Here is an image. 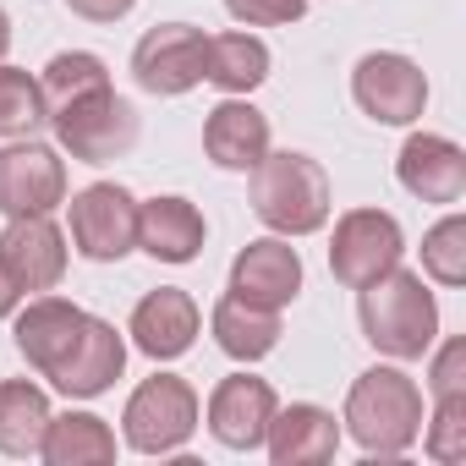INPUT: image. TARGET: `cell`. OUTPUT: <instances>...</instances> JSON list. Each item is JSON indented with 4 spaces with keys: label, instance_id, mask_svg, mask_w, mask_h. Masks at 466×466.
<instances>
[{
    "label": "cell",
    "instance_id": "cell-1",
    "mask_svg": "<svg viewBox=\"0 0 466 466\" xmlns=\"http://www.w3.org/2000/svg\"><path fill=\"white\" fill-rule=\"evenodd\" d=\"M357 313H362V335H368L384 357H395V362L422 357V351L433 346V335H439L433 291L422 286V275H411V269H400V264L362 286V308H357Z\"/></svg>",
    "mask_w": 466,
    "mask_h": 466
},
{
    "label": "cell",
    "instance_id": "cell-2",
    "mask_svg": "<svg viewBox=\"0 0 466 466\" xmlns=\"http://www.w3.org/2000/svg\"><path fill=\"white\" fill-rule=\"evenodd\" d=\"M346 428L373 455H400L422 433V390L400 368H368L346 395Z\"/></svg>",
    "mask_w": 466,
    "mask_h": 466
},
{
    "label": "cell",
    "instance_id": "cell-3",
    "mask_svg": "<svg viewBox=\"0 0 466 466\" xmlns=\"http://www.w3.org/2000/svg\"><path fill=\"white\" fill-rule=\"evenodd\" d=\"M253 214L280 237H308L329 219V176L308 154H264L253 165Z\"/></svg>",
    "mask_w": 466,
    "mask_h": 466
},
{
    "label": "cell",
    "instance_id": "cell-4",
    "mask_svg": "<svg viewBox=\"0 0 466 466\" xmlns=\"http://www.w3.org/2000/svg\"><path fill=\"white\" fill-rule=\"evenodd\" d=\"M50 127H56L61 148H66L72 159H83V165L121 159V154H132V143H137V110H132L110 83L94 88V94H83V99H72L66 110H56Z\"/></svg>",
    "mask_w": 466,
    "mask_h": 466
},
{
    "label": "cell",
    "instance_id": "cell-5",
    "mask_svg": "<svg viewBox=\"0 0 466 466\" xmlns=\"http://www.w3.org/2000/svg\"><path fill=\"white\" fill-rule=\"evenodd\" d=\"M121 422H127V444H132L137 455H170V450H181V444L192 439V428H198V395H192L187 379L154 373V379H143V384L132 390Z\"/></svg>",
    "mask_w": 466,
    "mask_h": 466
},
{
    "label": "cell",
    "instance_id": "cell-6",
    "mask_svg": "<svg viewBox=\"0 0 466 466\" xmlns=\"http://www.w3.org/2000/svg\"><path fill=\"white\" fill-rule=\"evenodd\" d=\"M72 242L94 264H116L137 248V198L116 181H94L72 198Z\"/></svg>",
    "mask_w": 466,
    "mask_h": 466
},
{
    "label": "cell",
    "instance_id": "cell-7",
    "mask_svg": "<svg viewBox=\"0 0 466 466\" xmlns=\"http://www.w3.org/2000/svg\"><path fill=\"white\" fill-rule=\"evenodd\" d=\"M400 264V225L384 208H351L335 225V248H329V269L346 291H362L368 280H379L384 269Z\"/></svg>",
    "mask_w": 466,
    "mask_h": 466
},
{
    "label": "cell",
    "instance_id": "cell-8",
    "mask_svg": "<svg viewBox=\"0 0 466 466\" xmlns=\"http://www.w3.org/2000/svg\"><path fill=\"white\" fill-rule=\"evenodd\" d=\"M203 61H208V39H203L198 28H187V23H159V28H148V34L137 39V50H132V77H137L143 94L170 99V94H187V88L203 83Z\"/></svg>",
    "mask_w": 466,
    "mask_h": 466
},
{
    "label": "cell",
    "instance_id": "cell-9",
    "mask_svg": "<svg viewBox=\"0 0 466 466\" xmlns=\"http://www.w3.org/2000/svg\"><path fill=\"white\" fill-rule=\"evenodd\" d=\"M351 94H357V105H362L373 121L406 127V121H417L422 105H428V77L417 72V61L379 50V56H362V61H357Z\"/></svg>",
    "mask_w": 466,
    "mask_h": 466
},
{
    "label": "cell",
    "instance_id": "cell-10",
    "mask_svg": "<svg viewBox=\"0 0 466 466\" xmlns=\"http://www.w3.org/2000/svg\"><path fill=\"white\" fill-rule=\"evenodd\" d=\"M66 198V165L45 143H12L0 148V214H50Z\"/></svg>",
    "mask_w": 466,
    "mask_h": 466
},
{
    "label": "cell",
    "instance_id": "cell-11",
    "mask_svg": "<svg viewBox=\"0 0 466 466\" xmlns=\"http://www.w3.org/2000/svg\"><path fill=\"white\" fill-rule=\"evenodd\" d=\"M0 264L17 291H56L66 275V237L50 225V214H17L0 230Z\"/></svg>",
    "mask_w": 466,
    "mask_h": 466
},
{
    "label": "cell",
    "instance_id": "cell-12",
    "mask_svg": "<svg viewBox=\"0 0 466 466\" xmlns=\"http://www.w3.org/2000/svg\"><path fill=\"white\" fill-rule=\"evenodd\" d=\"M302 291V258L291 242L280 237H264V242H248L230 264V297H242L253 308H286L291 297Z\"/></svg>",
    "mask_w": 466,
    "mask_h": 466
},
{
    "label": "cell",
    "instance_id": "cell-13",
    "mask_svg": "<svg viewBox=\"0 0 466 466\" xmlns=\"http://www.w3.org/2000/svg\"><path fill=\"white\" fill-rule=\"evenodd\" d=\"M275 390L264 379H248V373H230L219 379V390L208 395V428L219 444L230 450H258L269 422H275Z\"/></svg>",
    "mask_w": 466,
    "mask_h": 466
},
{
    "label": "cell",
    "instance_id": "cell-14",
    "mask_svg": "<svg viewBox=\"0 0 466 466\" xmlns=\"http://www.w3.org/2000/svg\"><path fill=\"white\" fill-rule=\"evenodd\" d=\"M121 368H127V340L116 335V324H105V319L88 313V324H83L72 357L50 373V384L66 390L72 400H94V395H105V390L121 379Z\"/></svg>",
    "mask_w": 466,
    "mask_h": 466
},
{
    "label": "cell",
    "instance_id": "cell-15",
    "mask_svg": "<svg viewBox=\"0 0 466 466\" xmlns=\"http://www.w3.org/2000/svg\"><path fill=\"white\" fill-rule=\"evenodd\" d=\"M395 176L422 203H461V192H466V154L450 137L417 132V137H406V148L395 159Z\"/></svg>",
    "mask_w": 466,
    "mask_h": 466
},
{
    "label": "cell",
    "instance_id": "cell-16",
    "mask_svg": "<svg viewBox=\"0 0 466 466\" xmlns=\"http://www.w3.org/2000/svg\"><path fill=\"white\" fill-rule=\"evenodd\" d=\"M88 313L77 302H61V297H39L17 313V351L28 357V368H39L45 379L72 357L77 335H83Z\"/></svg>",
    "mask_w": 466,
    "mask_h": 466
},
{
    "label": "cell",
    "instance_id": "cell-17",
    "mask_svg": "<svg viewBox=\"0 0 466 466\" xmlns=\"http://www.w3.org/2000/svg\"><path fill=\"white\" fill-rule=\"evenodd\" d=\"M203 148L219 170H253L269 154V116L248 99H225L203 121Z\"/></svg>",
    "mask_w": 466,
    "mask_h": 466
},
{
    "label": "cell",
    "instance_id": "cell-18",
    "mask_svg": "<svg viewBox=\"0 0 466 466\" xmlns=\"http://www.w3.org/2000/svg\"><path fill=\"white\" fill-rule=\"evenodd\" d=\"M132 340H137V351H148L154 362L181 357V351L198 340V302H192L187 291H176V286L148 291V297L137 302V313H132Z\"/></svg>",
    "mask_w": 466,
    "mask_h": 466
},
{
    "label": "cell",
    "instance_id": "cell-19",
    "mask_svg": "<svg viewBox=\"0 0 466 466\" xmlns=\"http://www.w3.org/2000/svg\"><path fill=\"white\" fill-rule=\"evenodd\" d=\"M137 248L159 264H192L203 248V214L187 198L137 203Z\"/></svg>",
    "mask_w": 466,
    "mask_h": 466
},
{
    "label": "cell",
    "instance_id": "cell-20",
    "mask_svg": "<svg viewBox=\"0 0 466 466\" xmlns=\"http://www.w3.org/2000/svg\"><path fill=\"white\" fill-rule=\"evenodd\" d=\"M264 439H269L275 466H319V461L335 455L340 428H335V417L324 406H286V411H275Z\"/></svg>",
    "mask_w": 466,
    "mask_h": 466
},
{
    "label": "cell",
    "instance_id": "cell-21",
    "mask_svg": "<svg viewBox=\"0 0 466 466\" xmlns=\"http://www.w3.org/2000/svg\"><path fill=\"white\" fill-rule=\"evenodd\" d=\"M39 455L50 466H105L116 461V433L94 411H66V417H50Z\"/></svg>",
    "mask_w": 466,
    "mask_h": 466
},
{
    "label": "cell",
    "instance_id": "cell-22",
    "mask_svg": "<svg viewBox=\"0 0 466 466\" xmlns=\"http://www.w3.org/2000/svg\"><path fill=\"white\" fill-rule=\"evenodd\" d=\"M214 340L225 357H237V362H258L275 351L280 340V313L275 308H253L242 297H225L214 308Z\"/></svg>",
    "mask_w": 466,
    "mask_h": 466
},
{
    "label": "cell",
    "instance_id": "cell-23",
    "mask_svg": "<svg viewBox=\"0 0 466 466\" xmlns=\"http://www.w3.org/2000/svg\"><path fill=\"white\" fill-rule=\"evenodd\" d=\"M50 428V400L28 379L0 384V455H39Z\"/></svg>",
    "mask_w": 466,
    "mask_h": 466
},
{
    "label": "cell",
    "instance_id": "cell-24",
    "mask_svg": "<svg viewBox=\"0 0 466 466\" xmlns=\"http://www.w3.org/2000/svg\"><path fill=\"white\" fill-rule=\"evenodd\" d=\"M203 77H208L219 94H253V88L269 77V50H264V39H253V34H219V39H208Z\"/></svg>",
    "mask_w": 466,
    "mask_h": 466
},
{
    "label": "cell",
    "instance_id": "cell-25",
    "mask_svg": "<svg viewBox=\"0 0 466 466\" xmlns=\"http://www.w3.org/2000/svg\"><path fill=\"white\" fill-rule=\"evenodd\" d=\"M105 83H110V72H105V61H99V56H88V50H66V56H56V61L45 66V77H39L45 121H50L56 110H66L72 99H83V94L105 88Z\"/></svg>",
    "mask_w": 466,
    "mask_h": 466
},
{
    "label": "cell",
    "instance_id": "cell-26",
    "mask_svg": "<svg viewBox=\"0 0 466 466\" xmlns=\"http://www.w3.org/2000/svg\"><path fill=\"white\" fill-rule=\"evenodd\" d=\"M45 127L39 83L17 66H0V137H34Z\"/></svg>",
    "mask_w": 466,
    "mask_h": 466
},
{
    "label": "cell",
    "instance_id": "cell-27",
    "mask_svg": "<svg viewBox=\"0 0 466 466\" xmlns=\"http://www.w3.org/2000/svg\"><path fill=\"white\" fill-rule=\"evenodd\" d=\"M422 269L439 286H461L466 280V219L461 214L439 219L428 237H422Z\"/></svg>",
    "mask_w": 466,
    "mask_h": 466
},
{
    "label": "cell",
    "instance_id": "cell-28",
    "mask_svg": "<svg viewBox=\"0 0 466 466\" xmlns=\"http://www.w3.org/2000/svg\"><path fill=\"white\" fill-rule=\"evenodd\" d=\"M428 455L433 461H466V390L461 395H439V411L428 422Z\"/></svg>",
    "mask_w": 466,
    "mask_h": 466
},
{
    "label": "cell",
    "instance_id": "cell-29",
    "mask_svg": "<svg viewBox=\"0 0 466 466\" xmlns=\"http://www.w3.org/2000/svg\"><path fill=\"white\" fill-rule=\"evenodd\" d=\"M225 12L248 28H280V23H297L308 12V0H225Z\"/></svg>",
    "mask_w": 466,
    "mask_h": 466
},
{
    "label": "cell",
    "instance_id": "cell-30",
    "mask_svg": "<svg viewBox=\"0 0 466 466\" xmlns=\"http://www.w3.org/2000/svg\"><path fill=\"white\" fill-rule=\"evenodd\" d=\"M466 390V340H450L433 357V400L439 395H461Z\"/></svg>",
    "mask_w": 466,
    "mask_h": 466
},
{
    "label": "cell",
    "instance_id": "cell-31",
    "mask_svg": "<svg viewBox=\"0 0 466 466\" xmlns=\"http://www.w3.org/2000/svg\"><path fill=\"white\" fill-rule=\"evenodd\" d=\"M66 6L77 17H88V23H121L132 12V0H66Z\"/></svg>",
    "mask_w": 466,
    "mask_h": 466
},
{
    "label": "cell",
    "instance_id": "cell-32",
    "mask_svg": "<svg viewBox=\"0 0 466 466\" xmlns=\"http://www.w3.org/2000/svg\"><path fill=\"white\" fill-rule=\"evenodd\" d=\"M17 297H23L17 280L6 275V264H0V319H12V313H17Z\"/></svg>",
    "mask_w": 466,
    "mask_h": 466
},
{
    "label": "cell",
    "instance_id": "cell-33",
    "mask_svg": "<svg viewBox=\"0 0 466 466\" xmlns=\"http://www.w3.org/2000/svg\"><path fill=\"white\" fill-rule=\"evenodd\" d=\"M12 50V23H6V12H0V56Z\"/></svg>",
    "mask_w": 466,
    "mask_h": 466
}]
</instances>
